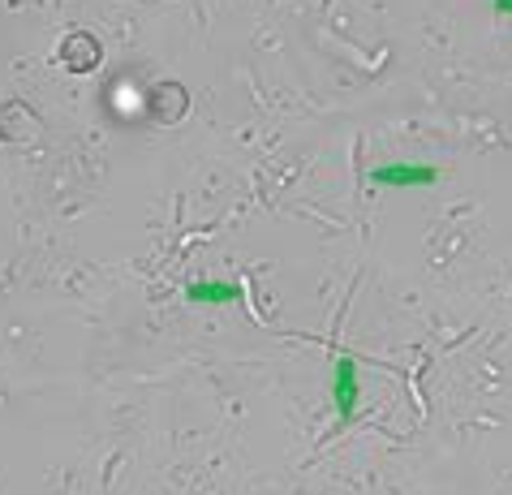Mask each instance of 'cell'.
Returning <instances> with one entry per match:
<instances>
[{"mask_svg": "<svg viewBox=\"0 0 512 495\" xmlns=\"http://www.w3.org/2000/svg\"><path fill=\"white\" fill-rule=\"evenodd\" d=\"M362 405V375H358V358L353 353H340L332 362V409L340 422H353Z\"/></svg>", "mask_w": 512, "mask_h": 495, "instance_id": "cell-1", "label": "cell"}, {"mask_svg": "<svg viewBox=\"0 0 512 495\" xmlns=\"http://www.w3.org/2000/svg\"><path fill=\"white\" fill-rule=\"evenodd\" d=\"M371 181L383 190H426L439 181L435 164H414V160H388L371 168Z\"/></svg>", "mask_w": 512, "mask_h": 495, "instance_id": "cell-2", "label": "cell"}, {"mask_svg": "<svg viewBox=\"0 0 512 495\" xmlns=\"http://www.w3.org/2000/svg\"><path fill=\"white\" fill-rule=\"evenodd\" d=\"M491 9L500 13V18H512V0H491Z\"/></svg>", "mask_w": 512, "mask_h": 495, "instance_id": "cell-4", "label": "cell"}, {"mask_svg": "<svg viewBox=\"0 0 512 495\" xmlns=\"http://www.w3.org/2000/svg\"><path fill=\"white\" fill-rule=\"evenodd\" d=\"M186 302H194V306H233V302H241V285H233V280H194V285H186Z\"/></svg>", "mask_w": 512, "mask_h": 495, "instance_id": "cell-3", "label": "cell"}]
</instances>
